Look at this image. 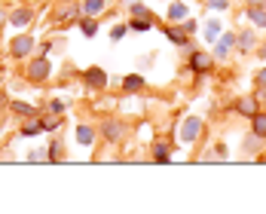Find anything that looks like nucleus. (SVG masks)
<instances>
[{
    "instance_id": "nucleus-1",
    "label": "nucleus",
    "mask_w": 266,
    "mask_h": 214,
    "mask_svg": "<svg viewBox=\"0 0 266 214\" xmlns=\"http://www.w3.org/2000/svg\"><path fill=\"white\" fill-rule=\"evenodd\" d=\"M49 58L43 55V58H37V61H31V67H28V77L34 80V83H40V80H46L49 77Z\"/></svg>"
},
{
    "instance_id": "nucleus-2",
    "label": "nucleus",
    "mask_w": 266,
    "mask_h": 214,
    "mask_svg": "<svg viewBox=\"0 0 266 214\" xmlns=\"http://www.w3.org/2000/svg\"><path fill=\"white\" fill-rule=\"evenodd\" d=\"M199 132H202V120H196V117H190V120L184 123V132H181V138H184V144H193V141L199 138Z\"/></svg>"
},
{
    "instance_id": "nucleus-3",
    "label": "nucleus",
    "mask_w": 266,
    "mask_h": 214,
    "mask_svg": "<svg viewBox=\"0 0 266 214\" xmlns=\"http://www.w3.org/2000/svg\"><path fill=\"white\" fill-rule=\"evenodd\" d=\"M83 77H86L89 89H104V86H107V74H104L101 67H89V70H86Z\"/></svg>"
},
{
    "instance_id": "nucleus-4",
    "label": "nucleus",
    "mask_w": 266,
    "mask_h": 214,
    "mask_svg": "<svg viewBox=\"0 0 266 214\" xmlns=\"http://www.w3.org/2000/svg\"><path fill=\"white\" fill-rule=\"evenodd\" d=\"M190 67L199 70V74H205V70H211V55L208 52H193V55H190Z\"/></svg>"
},
{
    "instance_id": "nucleus-5",
    "label": "nucleus",
    "mask_w": 266,
    "mask_h": 214,
    "mask_svg": "<svg viewBox=\"0 0 266 214\" xmlns=\"http://www.w3.org/2000/svg\"><path fill=\"white\" fill-rule=\"evenodd\" d=\"M31 46H34V40L28 37V34H25V37H16V40H13V55H16V58H25V55L31 52Z\"/></svg>"
},
{
    "instance_id": "nucleus-6",
    "label": "nucleus",
    "mask_w": 266,
    "mask_h": 214,
    "mask_svg": "<svg viewBox=\"0 0 266 214\" xmlns=\"http://www.w3.org/2000/svg\"><path fill=\"white\" fill-rule=\"evenodd\" d=\"M230 46H236V37H233V34H220V40H214V52H217L220 58H226Z\"/></svg>"
},
{
    "instance_id": "nucleus-7",
    "label": "nucleus",
    "mask_w": 266,
    "mask_h": 214,
    "mask_svg": "<svg viewBox=\"0 0 266 214\" xmlns=\"http://www.w3.org/2000/svg\"><path fill=\"white\" fill-rule=\"evenodd\" d=\"M101 132H104L110 141H120V138H123V126H120L117 120H107V123L101 126Z\"/></svg>"
},
{
    "instance_id": "nucleus-8",
    "label": "nucleus",
    "mask_w": 266,
    "mask_h": 214,
    "mask_svg": "<svg viewBox=\"0 0 266 214\" xmlns=\"http://www.w3.org/2000/svg\"><path fill=\"white\" fill-rule=\"evenodd\" d=\"M248 19H251L257 28H266V10H263V7H248Z\"/></svg>"
},
{
    "instance_id": "nucleus-9",
    "label": "nucleus",
    "mask_w": 266,
    "mask_h": 214,
    "mask_svg": "<svg viewBox=\"0 0 266 214\" xmlns=\"http://www.w3.org/2000/svg\"><path fill=\"white\" fill-rule=\"evenodd\" d=\"M251 129H254V135L266 138V114H251Z\"/></svg>"
},
{
    "instance_id": "nucleus-10",
    "label": "nucleus",
    "mask_w": 266,
    "mask_h": 214,
    "mask_svg": "<svg viewBox=\"0 0 266 214\" xmlns=\"http://www.w3.org/2000/svg\"><path fill=\"white\" fill-rule=\"evenodd\" d=\"M123 89H126V92H141V89H144V77H138V74L126 77V80H123Z\"/></svg>"
},
{
    "instance_id": "nucleus-11",
    "label": "nucleus",
    "mask_w": 266,
    "mask_h": 214,
    "mask_svg": "<svg viewBox=\"0 0 266 214\" xmlns=\"http://www.w3.org/2000/svg\"><path fill=\"white\" fill-rule=\"evenodd\" d=\"M165 37H168L171 43H178V46H187V34H184L181 28H165Z\"/></svg>"
},
{
    "instance_id": "nucleus-12",
    "label": "nucleus",
    "mask_w": 266,
    "mask_h": 214,
    "mask_svg": "<svg viewBox=\"0 0 266 214\" xmlns=\"http://www.w3.org/2000/svg\"><path fill=\"white\" fill-rule=\"evenodd\" d=\"M80 28H83L86 37H95V34H98V22H95V16H86V19L80 22Z\"/></svg>"
},
{
    "instance_id": "nucleus-13",
    "label": "nucleus",
    "mask_w": 266,
    "mask_h": 214,
    "mask_svg": "<svg viewBox=\"0 0 266 214\" xmlns=\"http://www.w3.org/2000/svg\"><path fill=\"white\" fill-rule=\"evenodd\" d=\"M153 159H156V162H168V159H171V156H168V144H165V141L153 144Z\"/></svg>"
},
{
    "instance_id": "nucleus-14",
    "label": "nucleus",
    "mask_w": 266,
    "mask_h": 214,
    "mask_svg": "<svg viewBox=\"0 0 266 214\" xmlns=\"http://www.w3.org/2000/svg\"><path fill=\"white\" fill-rule=\"evenodd\" d=\"M104 7H107V0H86V4H83L86 16H98V13H101Z\"/></svg>"
},
{
    "instance_id": "nucleus-15",
    "label": "nucleus",
    "mask_w": 266,
    "mask_h": 214,
    "mask_svg": "<svg viewBox=\"0 0 266 214\" xmlns=\"http://www.w3.org/2000/svg\"><path fill=\"white\" fill-rule=\"evenodd\" d=\"M13 25H16V28L31 25V10H16V13H13Z\"/></svg>"
},
{
    "instance_id": "nucleus-16",
    "label": "nucleus",
    "mask_w": 266,
    "mask_h": 214,
    "mask_svg": "<svg viewBox=\"0 0 266 214\" xmlns=\"http://www.w3.org/2000/svg\"><path fill=\"white\" fill-rule=\"evenodd\" d=\"M236 43H239V49H242V52H248V49L254 46V34H251V31H242L239 37H236Z\"/></svg>"
},
{
    "instance_id": "nucleus-17",
    "label": "nucleus",
    "mask_w": 266,
    "mask_h": 214,
    "mask_svg": "<svg viewBox=\"0 0 266 214\" xmlns=\"http://www.w3.org/2000/svg\"><path fill=\"white\" fill-rule=\"evenodd\" d=\"M260 141H263L260 135H248L245 144H242V150H245V153H257V150H260Z\"/></svg>"
},
{
    "instance_id": "nucleus-18",
    "label": "nucleus",
    "mask_w": 266,
    "mask_h": 214,
    "mask_svg": "<svg viewBox=\"0 0 266 214\" xmlns=\"http://www.w3.org/2000/svg\"><path fill=\"white\" fill-rule=\"evenodd\" d=\"M73 16H77V7H73V4H70V7H64V10H58V16H55V22H58V25H67V22H70Z\"/></svg>"
},
{
    "instance_id": "nucleus-19",
    "label": "nucleus",
    "mask_w": 266,
    "mask_h": 214,
    "mask_svg": "<svg viewBox=\"0 0 266 214\" xmlns=\"http://www.w3.org/2000/svg\"><path fill=\"white\" fill-rule=\"evenodd\" d=\"M77 138H80V144H86V147H89L92 141H95V132H92L89 126H80V129H77Z\"/></svg>"
},
{
    "instance_id": "nucleus-20",
    "label": "nucleus",
    "mask_w": 266,
    "mask_h": 214,
    "mask_svg": "<svg viewBox=\"0 0 266 214\" xmlns=\"http://www.w3.org/2000/svg\"><path fill=\"white\" fill-rule=\"evenodd\" d=\"M168 19H174V22L187 19V7H184V4H171V7H168Z\"/></svg>"
},
{
    "instance_id": "nucleus-21",
    "label": "nucleus",
    "mask_w": 266,
    "mask_h": 214,
    "mask_svg": "<svg viewBox=\"0 0 266 214\" xmlns=\"http://www.w3.org/2000/svg\"><path fill=\"white\" fill-rule=\"evenodd\" d=\"M205 37H208L211 43L220 37V22H208V25H205Z\"/></svg>"
},
{
    "instance_id": "nucleus-22",
    "label": "nucleus",
    "mask_w": 266,
    "mask_h": 214,
    "mask_svg": "<svg viewBox=\"0 0 266 214\" xmlns=\"http://www.w3.org/2000/svg\"><path fill=\"white\" fill-rule=\"evenodd\" d=\"M13 111H16V114H22V117H34V107H31V104H25V101H16V104H13Z\"/></svg>"
},
{
    "instance_id": "nucleus-23",
    "label": "nucleus",
    "mask_w": 266,
    "mask_h": 214,
    "mask_svg": "<svg viewBox=\"0 0 266 214\" xmlns=\"http://www.w3.org/2000/svg\"><path fill=\"white\" fill-rule=\"evenodd\" d=\"M239 111H242V114H248V117H251V114H257V104H254V98H245V101H239Z\"/></svg>"
},
{
    "instance_id": "nucleus-24",
    "label": "nucleus",
    "mask_w": 266,
    "mask_h": 214,
    "mask_svg": "<svg viewBox=\"0 0 266 214\" xmlns=\"http://www.w3.org/2000/svg\"><path fill=\"white\" fill-rule=\"evenodd\" d=\"M132 16H138V19H153V16H150V10H147L144 4H132Z\"/></svg>"
},
{
    "instance_id": "nucleus-25",
    "label": "nucleus",
    "mask_w": 266,
    "mask_h": 214,
    "mask_svg": "<svg viewBox=\"0 0 266 214\" xmlns=\"http://www.w3.org/2000/svg\"><path fill=\"white\" fill-rule=\"evenodd\" d=\"M132 28H135V31H150V28H153V22H150V19H138V16H135Z\"/></svg>"
},
{
    "instance_id": "nucleus-26",
    "label": "nucleus",
    "mask_w": 266,
    "mask_h": 214,
    "mask_svg": "<svg viewBox=\"0 0 266 214\" xmlns=\"http://www.w3.org/2000/svg\"><path fill=\"white\" fill-rule=\"evenodd\" d=\"M46 159H52V162H55V159H61V141H55V144L49 147V153H46Z\"/></svg>"
},
{
    "instance_id": "nucleus-27",
    "label": "nucleus",
    "mask_w": 266,
    "mask_h": 214,
    "mask_svg": "<svg viewBox=\"0 0 266 214\" xmlns=\"http://www.w3.org/2000/svg\"><path fill=\"white\" fill-rule=\"evenodd\" d=\"M126 31H129L126 25H117V28L110 31V37H113V40H123V37H126Z\"/></svg>"
},
{
    "instance_id": "nucleus-28",
    "label": "nucleus",
    "mask_w": 266,
    "mask_h": 214,
    "mask_svg": "<svg viewBox=\"0 0 266 214\" xmlns=\"http://www.w3.org/2000/svg\"><path fill=\"white\" fill-rule=\"evenodd\" d=\"M40 129H43V123H28V126L22 129V132H25V135H37Z\"/></svg>"
},
{
    "instance_id": "nucleus-29",
    "label": "nucleus",
    "mask_w": 266,
    "mask_h": 214,
    "mask_svg": "<svg viewBox=\"0 0 266 214\" xmlns=\"http://www.w3.org/2000/svg\"><path fill=\"white\" fill-rule=\"evenodd\" d=\"M181 31L187 34V37H190V34H196V22H181Z\"/></svg>"
},
{
    "instance_id": "nucleus-30",
    "label": "nucleus",
    "mask_w": 266,
    "mask_h": 214,
    "mask_svg": "<svg viewBox=\"0 0 266 214\" xmlns=\"http://www.w3.org/2000/svg\"><path fill=\"white\" fill-rule=\"evenodd\" d=\"M208 7L211 10H226V7H230V0H208Z\"/></svg>"
},
{
    "instance_id": "nucleus-31",
    "label": "nucleus",
    "mask_w": 266,
    "mask_h": 214,
    "mask_svg": "<svg viewBox=\"0 0 266 214\" xmlns=\"http://www.w3.org/2000/svg\"><path fill=\"white\" fill-rule=\"evenodd\" d=\"M61 126V120H43V129H58Z\"/></svg>"
},
{
    "instance_id": "nucleus-32",
    "label": "nucleus",
    "mask_w": 266,
    "mask_h": 214,
    "mask_svg": "<svg viewBox=\"0 0 266 214\" xmlns=\"http://www.w3.org/2000/svg\"><path fill=\"white\" fill-rule=\"evenodd\" d=\"M257 83H260V89H266V67H263L260 74H257Z\"/></svg>"
},
{
    "instance_id": "nucleus-33",
    "label": "nucleus",
    "mask_w": 266,
    "mask_h": 214,
    "mask_svg": "<svg viewBox=\"0 0 266 214\" xmlns=\"http://www.w3.org/2000/svg\"><path fill=\"white\" fill-rule=\"evenodd\" d=\"M263 4V0H248V7H260Z\"/></svg>"
},
{
    "instance_id": "nucleus-34",
    "label": "nucleus",
    "mask_w": 266,
    "mask_h": 214,
    "mask_svg": "<svg viewBox=\"0 0 266 214\" xmlns=\"http://www.w3.org/2000/svg\"><path fill=\"white\" fill-rule=\"evenodd\" d=\"M260 55H263V58H266V46H263V49H260Z\"/></svg>"
},
{
    "instance_id": "nucleus-35",
    "label": "nucleus",
    "mask_w": 266,
    "mask_h": 214,
    "mask_svg": "<svg viewBox=\"0 0 266 214\" xmlns=\"http://www.w3.org/2000/svg\"><path fill=\"white\" fill-rule=\"evenodd\" d=\"M0 22H4V16H0Z\"/></svg>"
}]
</instances>
